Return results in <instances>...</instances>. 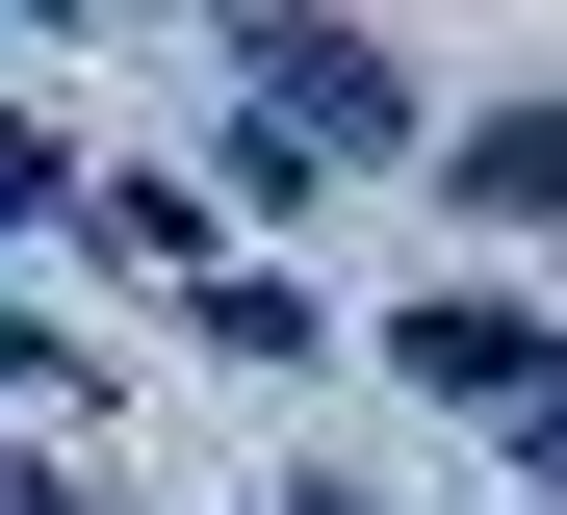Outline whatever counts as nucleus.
Masks as SVG:
<instances>
[{"instance_id": "obj_1", "label": "nucleus", "mask_w": 567, "mask_h": 515, "mask_svg": "<svg viewBox=\"0 0 567 515\" xmlns=\"http://www.w3.org/2000/svg\"><path fill=\"white\" fill-rule=\"evenodd\" d=\"M233 78H258V155H388V52L361 27H258Z\"/></svg>"}, {"instance_id": "obj_2", "label": "nucleus", "mask_w": 567, "mask_h": 515, "mask_svg": "<svg viewBox=\"0 0 567 515\" xmlns=\"http://www.w3.org/2000/svg\"><path fill=\"white\" fill-rule=\"evenodd\" d=\"M413 361H439L464 412H516V387H542V336H516V309H413Z\"/></svg>"}, {"instance_id": "obj_3", "label": "nucleus", "mask_w": 567, "mask_h": 515, "mask_svg": "<svg viewBox=\"0 0 567 515\" xmlns=\"http://www.w3.org/2000/svg\"><path fill=\"white\" fill-rule=\"evenodd\" d=\"M0 206H52V155H27V103H0Z\"/></svg>"}, {"instance_id": "obj_4", "label": "nucleus", "mask_w": 567, "mask_h": 515, "mask_svg": "<svg viewBox=\"0 0 567 515\" xmlns=\"http://www.w3.org/2000/svg\"><path fill=\"white\" fill-rule=\"evenodd\" d=\"M0 515H52V490H27V464H0Z\"/></svg>"}, {"instance_id": "obj_5", "label": "nucleus", "mask_w": 567, "mask_h": 515, "mask_svg": "<svg viewBox=\"0 0 567 515\" xmlns=\"http://www.w3.org/2000/svg\"><path fill=\"white\" fill-rule=\"evenodd\" d=\"M284 515H336V490H284Z\"/></svg>"}]
</instances>
